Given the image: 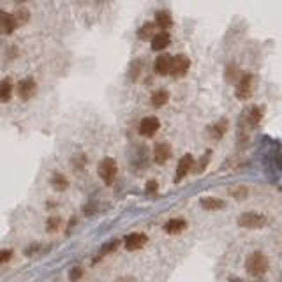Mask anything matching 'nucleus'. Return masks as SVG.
<instances>
[{
	"label": "nucleus",
	"mask_w": 282,
	"mask_h": 282,
	"mask_svg": "<svg viewBox=\"0 0 282 282\" xmlns=\"http://www.w3.org/2000/svg\"><path fill=\"white\" fill-rule=\"evenodd\" d=\"M160 127V122L157 117H147L143 118L138 125V132L145 138H152V136H156V132L159 131Z\"/></svg>",
	"instance_id": "6"
},
{
	"label": "nucleus",
	"mask_w": 282,
	"mask_h": 282,
	"mask_svg": "<svg viewBox=\"0 0 282 282\" xmlns=\"http://www.w3.org/2000/svg\"><path fill=\"white\" fill-rule=\"evenodd\" d=\"M46 229H48V233H55V231H59L60 229V217H57V215H51L50 219L46 220Z\"/></svg>",
	"instance_id": "25"
},
{
	"label": "nucleus",
	"mask_w": 282,
	"mask_h": 282,
	"mask_svg": "<svg viewBox=\"0 0 282 282\" xmlns=\"http://www.w3.org/2000/svg\"><path fill=\"white\" fill-rule=\"evenodd\" d=\"M247 194H249V189L245 186H238V187H235V189H231V196L236 199H245L247 198Z\"/></svg>",
	"instance_id": "27"
},
{
	"label": "nucleus",
	"mask_w": 282,
	"mask_h": 282,
	"mask_svg": "<svg viewBox=\"0 0 282 282\" xmlns=\"http://www.w3.org/2000/svg\"><path fill=\"white\" fill-rule=\"evenodd\" d=\"M268 268H270L268 257H266L263 252H259V251L251 254V256L247 257V261H245V272L254 279L261 277L263 274H266Z\"/></svg>",
	"instance_id": "1"
},
{
	"label": "nucleus",
	"mask_w": 282,
	"mask_h": 282,
	"mask_svg": "<svg viewBox=\"0 0 282 282\" xmlns=\"http://www.w3.org/2000/svg\"><path fill=\"white\" fill-rule=\"evenodd\" d=\"M187 229V220L186 219H169L164 224V231L168 235H180L182 231Z\"/></svg>",
	"instance_id": "16"
},
{
	"label": "nucleus",
	"mask_w": 282,
	"mask_h": 282,
	"mask_svg": "<svg viewBox=\"0 0 282 282\" xmlns=\"http://www.w3.org/2000/svg\"><path fill=\"white\" fill-rule=\"evenodd\" d=\"M199 205H201L205 210L215 212V210H220V208L226 207V201H222V199H219V198H214V196H203V198L199 199Z\"/></svg>",
	"instance_id": "15"
},
{
	"label": "nucleus",
	"mask_w": 282,
	"mask_h": 282,
	"mask_svg": "<svg viewBox=\"0 0 282 282\" xmlns=\"http://www.w3.org/2000/svg\"><path fill=\"white\" fill-rule=\"evenodd\" d=\"M157 189H159V182H157V180H150V182L147 184V192H148V194L156 192Z\"/></svg>",
	"instance_id": "32"
},
{
	"label": "nucleus",
	"mask_w": 282,
	"mask_h": 282,
	"mask_svg": "<svg viewBox=\"0 0 282 282\" xmlns=\"http://www.w3.org/2000/svg\"><path fill=\"white\" fill-rule=\"evenodd\" d=\"M154 25H157L159 29H162V32H166L168 29H171L173 27V16L169 11H166V9H160V11H157L156 13V23Z\"/></svg>",
	"instance_id": "13"
},
{
	"label": "nucleus",
	"mask_w": 282,
	"mask_h": 282,
	"mask_svg": "<svg viewBox=\"0 0 282 282\" xmlns=\"http://www.w3.org/2000/svg\"><path fill=\"white\" fill-rule=\"evenodd\" d=\"M85 270L81 268V266H74V268H71V272H69V281L71 282H78L81 277H83Z\"/></svg>",
	"instance_id": "28"
},
{
	"label": "nucleus",
	"mask_w": 282,
	"mask_h": 282,
	"mask_svg": "<svg viewBox=\"0 0 282 282\" xmlns=\"http://www.w3.org/2000/svg\"><path fill=\"white\" fill-rule=\"evenodd\" d=\"M236 78L240 80V71H238V67L236 65H227V69H226V80L227 81H236Z\"/></svg>",
	"instance_id": "26"
},
{
	"label": "nucleus",
	"mask_w": 282,
	"mask_h": 282,
	"mask_svg": "<svg viewBox=\"0 0 282 282\" xmlns=\"http://www.w3.org/2000/svg\"><path fill=\"white\" fill-rule=\"evenodd\" d=\"M13 80L11 78H4L0 80V102H7L13 95Z\"/></svg>",
	"instance_id": "18"
},
{
	"label": "nucleus",
	"mask_w": 282,
	"mask_h": 282,
	"mask_svg": "<svg viewBox=\"0 0 282 282\" xmlns=\"http://www.w3.org/2000/svg\"><path fill=\"white\" fill-rule=\"evenodd\" d=\"M35 251H39V245H30V247L25 249V256H32Z\"/></svg>",
	"instance_id": "33"
},
{
	"label": "nucleus",
	"mask_w": 282,
	"mask_h": 282,
	"mask_svg": "<svg viewBox=\"0 0 282 282\" xmlns=\"http://www.w3.org/2000/svg\"><path fill=\"white\" fill-rule=\"evenodd\" d=\"M13 18H14V21H16V25H23V23H27V21L30 20L29 9H25V7L18 9L16 13H13Z\"/></svg>",
	"instance_id": "24"
},
{
	"label": "nucleus",
	"mask_w": 282,
	"mask_h": 282,
	"mask_svg": "<svg viewBox=\"0 0 282 282\" xmlns=\"http://www.w3.org/2000/svg\"><path fill=\"white\" fill-rule=\"evenodd\" d=\"M148 244V236L145 233H131L124 238V245H125L127 251H139L141 247Z\"/></svg>",
	"instance_id": "7"
},
{
	"label": "nucleus",
	"mask_w": 282,
	"mask_h": 282,
	"mask_svg": "<svg viewBox=\"0 0 282 282\" xmlns=\"http://www.w3.org/2000/svg\"><path fill=\"white\" fill-rule=\"evenodd\" d=\"M168 101H169V94H168V90H164V89L156 90L150 97V102L154 108H162Z\"/></svg>",
	"instance_id": "19"
},
{
	"label": "nucleus",
	"mask_w": 282,
	"mask_h": 282,
	"mask_svg": "<svg viewBox=\"0 0 282 282\" xmlns=\"http://www.w3.org/2000/svg\"><path fill=\"white\" fill-rule=\"evenodd\" d=\"M97 173L99 177L104 180L106 186H111L113 180L117 178V173H118V166H117V160L111 159V157H106L99 162V168H97Z\"/></svg>",
	"instance_id": "3"
},
{
	"label": "nucleus",
	"mask_w": 282,
	"mask_h": 282,
	"mask_svg": "<svg viewBox=\"0 0 282 282\" xmlns=\"http://www.w3.org/2000/svg\"><path fill=\"white\" fill-rule=\"evenodd\" d=\"M171 44V35L168 32H159L152 37V42H150V48L154 51H162Z\"/></svg>",
	"instance_id": "12"
},
{
	"label": "nucleus",
	"mask_w": 282,
	"mask_h": 282,
	"mask_svg": "<svg viewBox=\"0 0 282 282\" xmlns=\"http://www.w3.org/2000/svg\"><path fill=\"white\" fill-rule=\"evenodd\" d=\"M210 154H212L210 150H208L207 154H205V157H203V159H201V162H199V164H198V169H196V171H198V173H201L203 169L207 168V164H208V159H210Z\"/></svg>",
	"instance_id": "31"
},
{
	"label": "nucleus",
	"mask_w": 282,
	"mask_h": 282,
	"mask_svg": "<svg viewBox=\"0 0 282 282\" xmlns=\"http://www.w3.org/2000/svg\"><path fill=\"white\" fill-rule=\"evenodd\" d=\"M154 69L159 76H168L171 71V55H160L157 57L156 63H154Z\"/></svg>",
	"instance_id": "14"
},
{
	"label": "nucleus",
	"mask_w": 282,
	"mask_h": 282,
	"mask_svg": "<svg viewBox=\"0 0 282 282\" xmlns=\"http://www.w3.org/2000/svg\"><path fill=\"white\" fill-rule=\"evenodd\" d=\"M139 71H141V63L134 62L132 63V67H131V74H129V78H131L132 81H136L138 80V76H139Z\"/></svg>",
	"instance_id": "30"
},
{
	"label": "nucleus",
	"mask_w": 282,
	"mask_h": 282,
	"mask_svg": "<svg viewBox=\"0 0 282 282\" xmlns=\"http://www.w3.org/2000/svg\"><path fill=\"white\" fill-rule=\"evenodd\" d=\"M252 89H254V76L252 74H244L236 83V97L238 99H249L252 95Z\"/></svg>",
	"instance_id": "5"
},
{
	"label": "nucleus",
	"mask_w": 282,
	"mask_h": 282,
	"mask_svg": "<svg viewBox=\"0 0 282 282\" xmlns=\"http://www.w3.org/2000/svg\"><path fill=\"white\" fill-rule=\"evenodd\" d=\"M227 131V120H219L217 124L210 127V136L214 139H220Z\"/></svg>",
	"instance_id": "22"
},
{
	"label": "nucleus",
	"mask_w": 282,
	"mask_h": 282,
	"mask_svg": "<svg viewBox=\"0 0 282 282\" xmlns=\"http://www.w3.org/2000/svg\"><path fill=\"white\" fill-rule=\"evenodd\" d=\"M192 166H194V157H192V154H186V156H184L180 160H178L177 175H175V182H180L184 177H187V175H189V171L192 169Z\"/></svg>",
	"instance_id": "10"
},
{
	"label": "nucleus",
	"mask_w": 282,
	"mask_h": 282,
	"mask_svg": "<svg viewBox=\"0 0 282 282\" xmlns=\"http://www.w3.org/2000/svg\"><path fill=\"white\" fill-rule=\"evenodd\" d=\"M35 90H37V85H35L34 78H23V80L18 83V95H20L23 101H29L30 97L35 94Z\"/></svg>",
	"instance_id": "9"
},
{
	"label": "nucleus",
	"mask_w": 282,
	"mask_h": 282,
	"mask_svg": "<svg viewBox=\"0 0 282 282\" xmlns=\"http://www.w3.org/2000/svg\"><path fill=\"white\" fill-rule=\"evenodd\" d=\"M236 224L244 229H261L268 224V219L259 212H245L236 219Z\"/></svg>",
	"instance_id": "2"
},
{
	"label": "nucleus",
	"mask_w": 282,
	"mask_h": 282,
	"mask_svg": "<svg viewBox=\"0 0 282 282\" xmlns=\"http://www.w3.org/2000/svg\"><path fill=\"white\" fill-rule=\"evenodd\" d=\"M171 145L168 141H159V143L154 147V160L157 164H166L169 159H171Z\"/></svg>",
	"instance_id": "8"
},
{
	"label": "nucleus",
	"mask_w": 282,
	"mask_h": 282,
	"mask_svg": "<svg viewBox=\"0 0 282 282\" xmlns=\"http://www.w3.org/2000/svg\"><path fill=\"white\" fill-rule=\"evenodd\" d=\"M190 67V60L187 55H175L171 57V71L169 74L175 76V78H182V76H186L187 71Z\"/></svg>",
	"instance_id": "4"
},
{
	"label": "nucleus",
	"mask_w": 282,
	"mask_h": 282,
	"mask_svg": "<svg viewBox=\"0 0 282 282\" xmlns=\"http://www.w3.org/2000/svg\"><path fill=\"white\" fill-rule=\"evenodd\" d=\"M13 251L11 249H4V251H0V265H4V263L11 261V257H13Z\"/></svg>",
	"instance_id": "29"
},
{
	"label": "nucleus",
	"mask_w": 282,
	"mask_h": 282,
	"mask_svg": "<svg viewBox=\"0 0 282 282\" xmlns=\"http://www.w3.org/2000/svg\"><path fill=\"white\" fill-rule=\"evenodd\" d=\"M251 282H265V281H263V279H252Z\"/></svg>",
	"instance_id": "35"
},
{
	"label": "nucleus",
	"mask_w": 282,
	"mask_h": 282,
	"mask_svg": "<svg viewBox=\"0 0 282 282\" xmlns=\"http://www.w3.org/2000/svg\"><path fill=\"white\" fill-rule=\"evenodd\" d=\"M16 29L18 25H16V21H14L13 14L7 13V11H0V34L11 35Z\"/></svg>",
	"instance_id": "11"
},
{
	"label": "nucleus",
	"mask_w": 282,
	"mask_h": 282,
	"mask_svg": "<svg viewBox=\"0 0 282 282\" xmlns=\"http://www.w3.org/2000/svg\"><path fill=\"white\" fill-rule=\"evenodd\" d=\"M154 35H156V25L152 21H147V23H143V27H139L138 30L139 39H152Z\"/></svg>",
	"instance_id": "23"
},
{
	"label": "nucleus",
	"mask_w": 282,
	"mask_h": 282,
	"mask_svg": "<svg viewBox=\"0 0 282 282\" xmlns=\"http://www.w3.org/2000/svg\"><path fill=\"white\" fill-rule=\"evenodd\" d=\"M261 118H263V110L259 108V106H251V108L247 110V120L252 127L259 125Z\"/></svg>",
	"instance_id": "21"
},
{
	"label": "nucleus",
	"mask_w": 282,
	"mask_h": 282,
	"mask_svg": "<svg viewBox=\"0 0 282 282\" xmlns=\"http://www.w3.org/2000/svg\"><path fill=\"white\" fill-rule=\"evenodd\" d=\"M118 282H136V279H132V277H122V279H118Z\"/></svg>",
	"instance_id": "34"
},
{
	"label": "nucleus",
	"mask_w": 282,
	"mask_h": 282,
	"mask_svg": "<svg viewBox=\"0 0 282 282\" xmlns=\"http://www.w3.org/2000/svg\"><path fill=\"white\" fill-rule=\"evenodd\" d=\"M118 245H120V240H117V238H115V240H110L108 244H104V245H102L101 251L97 252V256L94 257V263H97L99 259H102L104 256H108V254L115 252V251L118 249Z\"/></svg>",
	"instance_id": "20"
},
{
	"label": "nucleus",
	"mask_w": 282,
	"mask_h": 282,
	"mask_svg": "<svg viewBox=\"0 0 282 282\" xmlns=\"http://www.w3.org/2000/svg\"><path fill=\"white\" fill-rule=\"evenodd\" d=\"M50 184H51V187L57 190V192H63V190L69 189V180L63 177L62 173H53V175H51Z\"/></svg>",
	"instance_id": "17"
}]
</instances>
